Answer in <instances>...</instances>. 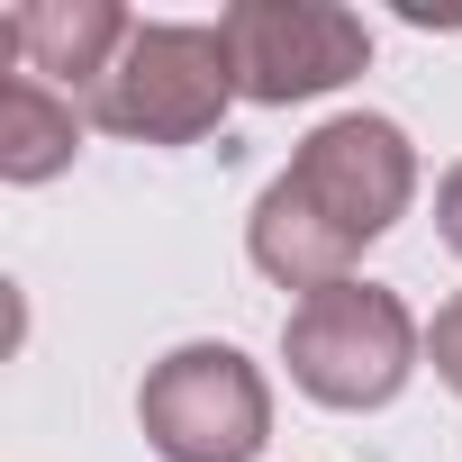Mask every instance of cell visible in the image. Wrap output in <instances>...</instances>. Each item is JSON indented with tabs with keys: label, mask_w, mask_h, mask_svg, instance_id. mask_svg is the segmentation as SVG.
<instances>
[{
	"label": "cell",
	"mask_w": 462,
	"mask_h": 462,
	"mask_svg": "<svg viewBox=\"0 0 462 462\" xmlns=\"http://www.w3.org/2000/svg\"><path fill=\"white\" fill-rule=\"evenodd\" d=\"M127 37H136V19L118 0H19V10L0 19V46L19 55V73H37V82H55L73 100H91L109 82Z\"/></svg>",
	"instance_id": "obj_6"
},
{
	"label": "cell",
	"mask_w": 462,
	"mask_h": 462,
	"mask_svg": "<svg viewBox=\"0 0 462 462\" xmlns=\"http://www.w3.org/2000/svg\"><path fill=\"white\" fill-rule=\"evenodd\" d=\"M245 254H254V273H263L273 291H300V300H318V291H336V282H363V273H354L363 245L345 236L318 199H300L291 181H263V199H254V217H245Z\"/></svg>",
	"instance_id": "obj_7"
},
{
	"label": "cell",
	"mask_w": 462,
	"mask_h": 462,
	"mask_svg": "<svg viewBox=\"0 0 462 462\" xmlns=\"http://www.w3.org/2000/svg\"><path fill=\"white\" fill-rule=\"evenodd\" d=\"M282 363H291V390L300 399H318L336 417H372V408H390L417 381L426 327H417V309L390 282H336L318 300H291Z\"/></svg>",
	"instance_id": "obj_1"
},
{
	"label": "cell",
	"mask_w": 462,
	"mask_h": 462,
	"mask_svg": "<svg viewBox=\"0 0 462 462\" xmlns=\"http://www.w3.org/2000/svg\"><path fill=\"white\" fill-rule=\"evenodd\" d=\"M82 127H91V109H82L73 91H55V82H37V73H10V82H0V181H10V190H37V181L73 172Z\"/></svg>",
	"instance_id": "obj_8"
},
{
	"label": "cell",
	"mask_w": 462,
	"mask_h": 462,
	"mask_svg": "<svg viewBox=\"0 0 462 462\" xmlns=\"http://www.w3.org/2000/svg\"><path fill=\"white\" fill-rule=\"evenodd\" d=\"M136 426L163 462H254L273 444V381L245 345L190 336L136 381Z\"/></svg>",
	"instance_id": "obj_3"
},
{
	"label": "cell",
	"mask_w": 462,
	"mask_h": 462,
	"mask_svg": "<svg viewBox=\"0 0 462 462\" xmlns=\"http://www.w3.org/2000/svg\"><path fill=\"white\" fill-rule=\"evenodd\" d=\"M217 28L236 55V91L254 109L327 100L372 64V28L336 0H236V10H217Z\"/></svg>",
	"instance_id": "obj_4"
},
{
	"label": "cell",
	"mask_w": 462,
	"mask_h": 462,
	"mask_svg": "<svg viewBox=\"0 0 462 462\" xmlns=\"http://www.w3.org/2000/svg\"><path fill=\"white\" fill-rule=\"evenodd\" d=\"M435 236L462 254V163H444V181H435Z\"/></svg>",
	"instance_id": "obj_10"
},
{
	"label": "cell",
	"mask_w": 462,
	"mask_h": 462,
	"mask_svg": "<svg viewBox=\"0 0 462 462\" xmlns=\"http://www.w3.org/2000/svg\"><path fill=\"white\" fill-rule=\"evenodd\" d=\"M236 55H226V28L199 19H136L127 55L109 64V82L82 100L91 127L127 136V145H199L226 127L236 109Z\"/></svg>",
	"instance_id": "obj_2"
},
{
	"label": "cell",
	"mask_w": 462,
	"mask_h": 462,
	"mask_svg": "<svg viewBox=\"0 0 462 462\" xmlns=\"http://www.w3.org/2000/svg\"><path fill=\"white\" fill-rule=\"evenodd\" d=\"M282 181L300 199H318L354 245H381L390 226L408 217V199H417V145L381 109H336V118H318L300 136V154H291Z\"/></svg>",
	"instance_id": "obj_5"
},
{
	"label": "cell",
	"mask_w": 462,
	"mask_h": 462,
	"mask_svg": "<svg viewBox=\"0 0 462 462\" xmlns=\"http://www.w3.org/2000/svg\"><path fill=\"white\" fill-rule=\"evenodd\" d=\"M426 363H435V381L462 399V291L435 309V327H426Z\"/></svg>",
	"instance_id": "obj_9"
}]
</instances>
